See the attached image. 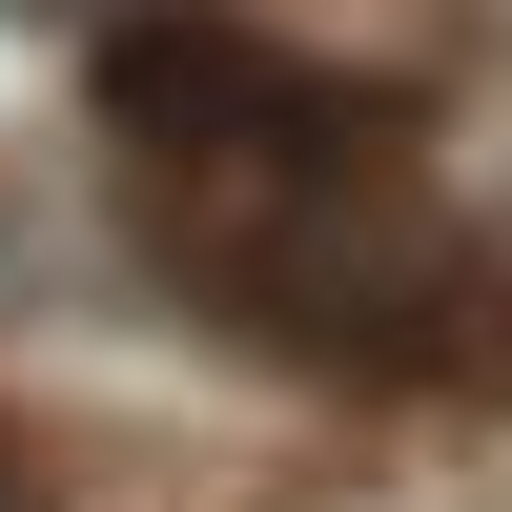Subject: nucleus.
Listing matches in <instances>:
<instances>
[{"mask_svg": "<svg viewBox=\"0 0 512 512\" xmlns=\"http://www.w3.org/2000/svg\"><path fill=\"white\" fill-rule=\"evenodd\" d=\"M0 512H62V492H41V451H0Z\"/></svg>", "mask_w": 512, "mask_h": 512, "instance_id": "nucleus-1", "label": "nucleus"}]
</instances>
